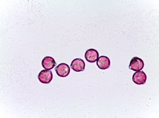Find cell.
I'll return each instance as SVG.
<instances>
[{"instance_id":"6da1fadb","label":"cell","mask_w":159,"mask_h":118,"mask_svg":"<svg viewBox=\"0 0 159 118\" xmlns=\"http://www.w3.org/2000/svg\"><path fill=\"white\" fill-rule=\"evenodd\" d=\"M144 66V61L139 57H133L129 65V69L134 71H139L143 69Z\"/></svg>"},{"instance_id":"7a4b0ae2","label":"cell","mask_w":159,"mask_h":118,"mask_svg":"<svg viewBox=\"0 0 159 118\" xmlns=\"http://www.w3.org/2000/svg\"><path fill=\"white\" fill-rule=\"evenodd\" d=\"M52 78L53 75L51 70H42L38 75V80L43 84H48L52 81Z\"/></svg>"},{"instance_id":"3957f363","label":"cell","mask_w":159,"mask_h":118,"mask_svg":"<svg viewBox=\"0 0 159 118\" xmlns=\"http://www.w3.org/2000/svg\"><path fill=\"white\" fill-rule=\"evenodd\" d=\"M55 71L59 77L65 78L70 73V68L66 63H61L55 68Z\"/></svg>"},{"instance_id":"277c9868","label":"cell","mask_w":159,"mask_h":118,"mask_svg":"<svg viewBox=\"0 0 159 118\" xmlns=\"http://www.w3.org/2000/svg\"><path fill=\"white\" fill-rule=\"evenodd\" d=\"M132 80L136 84L143 85L147 81V74L144 72L142 71H136L133 75Z\"/></svg>"},{"instance_id":"5b68a950","label":"cell","mask_w":159,"mask_h":118,"mask_svg":"<svg viewBox=\"0 0 159 118\" xmlns=\"http://www.w3.org/2000/svg\"><path fill=\"white\" fill-rule=\"evenodd\" d=\"M85 63L83 60L80 58H76L72 61L70 63V68L74 71L82 72L85 70Z\"/></svg>"},{"instance_id":"8992f818","label":"cell","mask_w":159,"mask_h":118,"mask_svg":"<svg viewBox=\"0 0 159 118\" xmlns=\"http://www.w3.org/2000/svg\"><path fill=\"white\" fill-rule=\"evenodd\" d=\"M99 54L98 51L96 50L93 48L89 49L85 52V59L88 62L93 63H94L98 60Z\"/></svg>"},{"instance_id":"52a82bcc","label":"cell","mask_w":159,"mask_h":118,"mask_svg":"<svg viewBox=\"0 0 159 118\" xmlns=\"http://www.w3.org/2000/svg\"><path fill=\"white\" fill-rule=\"evenodd\" d=\"M97 65L101 70L108 69L110 66V59L106 56H101L97 60Z\"/></svg>"},{"instance_id":"ba28073f","label":"cell","mask_w":159,"mask_h":118,"mask_svg":"<svg viewBox=\"0 0 159 118\" xmlns=\"http://www.w3.org/2000/svg\"><path fill=\"white\" fill-rule=\"evenodd\" d=\"M42 65L45 70H51L56 66V62L53 57L48 56L43 59Z\"/></svg>"}]
</instances>
